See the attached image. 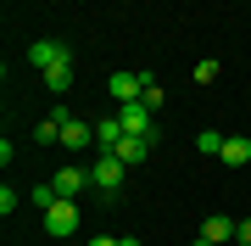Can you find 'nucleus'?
<instances>
[{
  "label": "nucleus",
  "instance_id": "obj_1",
  "mask_svg": "<svg viewBox=\"0 0 251 246\" xmlns=\"http://www.w3.org/2000/svg\"><path fill=\"white\" fill-rule=\"evenodd\" d=\"M123 163H117V157H95V163H90V185H95V191L100 196H117V191H123Z\"/></svg>",
  "mask_w": 251,
  "mask_h": 246
},
{
  "label": "nucleus",
  "instance_id": "obj_2",
  "mask_svg": "<svg viewBox=\"0 0 251 246\" xmlns=\"http://www.w3.org/2000/svg\"><path fill=\"white\" fill-rule=\"evenodd\" d=\"M117 123H123L128 135H140V140H151V146H156V123H151V107H145V101H134V107H117Z\"/></svg>",
  "mask_w": 251,
  "mask_h": 246
},
{
  "label": "nucleus",
  "instance_id": "obj_3",
  "mask_svg": "<svg viewBox=\"0 0 251 246\" xmlns=\"http://www.w3.org/2000/svg\"><path fill=\"white\" fill-rule=\"evenodd\" d=\"M28 62H34L39 73H50V67L73 62V56H67V45H62V39H34V45H28Z\"/></svg>",
  "mask_w": 251,
  "mask_h": 246
},
{
  "label": "nucleus",
  "instance_id": "obj_4",
  "mask_svg": "<svg viewBox=\"0 0 251 246\" xmlns=\"http://www.w3.org/2000/svg\"><path fill=\"white\" fill-rule=\"evenodd\" d=\"M106 90H112L117 107H134V101L145 95V79H140V73H112V79H106Z\"/></svg>",
  "mask_w": 251,
  "mask_h": 246
},
{
  "label": "nucleus",
  "instance_id": "obj_5",
  "mask_svg": "<svg viewBox=\"0 0 251 246\" xmlns=\"http://www.w3.org/2000/svg\"><path fill=\"white\" fill-rule=\"evenodd\" d=\"M45 229H50L56 241H62V235H78V207H73V201H56V207L45 213Z\"/></svg>",
  "mask_w": 251,
  "mask_h": 246
},
{
  "label": "nucleus",
  "instance_id": "obj_6",
  "mask_svg": "<svg viewBox=\"0 0 251 246\" xmlns=\"http://www.w3.org/2000/svg\"><path fill=\"white\" fill-rule=\"evenodd\" d=\"M123 140H128V129L117 123V112H112V118H100V123H95V146H100V157H112L117 146H123Z\"/></svg>",
  "mask_w": 251,
  "mask_h": 246
},
{
  "label": "nucleus",
  "instance_id": "obj_7",
  "mask_svg": "<svg viewBox=\"0 0 251 246\" xmlns=\"http://www.w3.org/2000/svg\"><path fill=\"white\" fill-rule=\"evenodd\" d=\"M50 185H56V196H62V201H73V196L84 191V185H90V168H62Z\"/></svg>",
  "mask_w": 251,
  "mask_h": 246
},
{
  "label": "nucleus",
  "instance_id": "obj_8",
  "mask_svg": "<svg viewBox=\"0 0 251 246\" xmlns=\"http://www.w3.org/2000/svg\"><path fill=\"white\" fill-rule=\"evenodd\" d=\"M62 146H67V151H84V146H95V123H78V118H67V123H62Z\"/></svg>",
  "mask_w": 251,
  "mask_h": 246
},
{
  "label": "nucleus",
  "instance_id": "obj_9",
  "mask_svg": "<svg viewBox=\"0 0 251 246\" xmlns=\"http://www.w3.org/2000/svg\"><path fill=\"white\" fill-rule=\"evenodd\" d=\"M201 241H212V246H229V241H234V219H229V213H212V219L201 224Z\"/></svg>",
  "mask_w": 251,
  "mask_h": 246
},
{
  "label": "nucleus",
  "instance_id": "obj_10",
  "mask_svg": "<svg viewBox=\"0 0 251 246\" xmlns=\"http://www.w3.org/2000/svg\"><path fill=\"white\" fill-rule=\"evenodd\" d=\"M112 157H117V163H123V168H140L145 157H151V140H140V135H128V140H123V146H117Z\"/></svg>",
  "mask_w": 251,
  "mask_h": 246
},
{
  "label": "nucleus",
  "instance_id": "obj_11",
  "mask_svg": "<svg viewBox=\"0 0 251 246\" xmlns=\"http://www.w3.org/2000/svg\"><path fill=\"white\" fill-rule=\"evenodd\" d=\"M218 163H229V168H246V163H251V140L229 135V140H224V157H218Z\"/></svg>",
  "mask_w": 251,
  "mask_h": 246
},
{
  "label": "nucleus",
  "instance_id": "obj_12",
  "mask_svg": "<svg viewBox=\"0 0 251 246\" xmlns=\"http://www.w3.org/2000/svg\"><path fill=\"white\" fill-rule=\"evenodd\" d=\"M39 79H45V90H50V95H67V90H73V62L50 67V73H39Z\"/></svg>",
  "mask_w": 251,
  "mask_h": 246
},
{
  "label": "nucleus",
  "instance_id": "obj_13",
  "mask_svg": "<svg viewBox=\"0 0 251 246\" xmlns=\"http://www.w3.org/2000/svg\"><path fill=\"white\" fill-rule=\"evenodd\" d=\"M224 140H229V135H218V129H201V135H196V151H201V157H224Z\"/></svg>",
  "mask_w": 251,
  "mask_h": 246
},
{
  "label": "nucleus",
  "instance_id": "obj_14",
  "mask_svg": "<svg viewBox=\"0 0 251 246\" xmlns=\"http://www.w3.org/2000/svg\"><path fill=\"white\" fill-rule=\"evenodd\" d=\"M28 201H34L39 213H50V207H56L62 196H56V185H34V191H28Z\"/></svg>",
  "mask_w": 251,
  "mask_h": 246
},
{
  "label": "nucleus",
  "instance_id": "obj_15",
  "mask_svg": "<svg viewBox=\"0 0 251 246\" xmlns=\"http://www.w3.org/2000/svg\"><path fill=\"white\" fill-rule=\"evenodd\" d=\"M34 140H39V146H62V123H56V118H45V123L34 129Z\"/></svg>",
  "mask_w": 251,
  "mask_h": 246
},
{
  "label": "nucleus",
  "instance_id": "obj_16",
  "mask_svg": "<svg viewBox=\"0 0 251 246\" xmlns=\"http://www.w3.org/2000/svg\"><path fill=\"white\" fill-rule=\"evenodd\" d=\"M218 79V62H196V84H212Z\"/></svg>",
  "mask_w": 251,
  "mask_h": 246
},
{
  "label": "nucleus",
  "instance_id": "obj_17",
  "mask_svg": "<svg viewBox=\"0 0 251 246\" xmlns=\"http://www.w3.org/2000/svg\"><path fill=\"white\" fill-rule=\"evenodd\" d=\"M234 241H240V246H251V219H240V224H234Z\"/></svg>",
  "mask_w": 251,
  "mask_h": 246
},
{
  "label": "nucleus",
  "instance_id": "obj_18",
  "mask_svg": "<svg viewBox=\"0 0 251 246\" xmlns=\"http://www.w3.org/2000/svg\"><path fill=\"white\" fill-rule=\"evenodd\" d=\"M84 246H123V241H112V235H90Z\"/></svg>",
  "mask_w": 251,
  "mask_h": 246
},
{
  "label": "nucleus",
  "instance_id": "obj_19",
  "mask_svg": "<svg viewBox=\"0 0 251 246\" xmlns=\"http://www.w3.org/2000/svg\"><path fill=\"white\" fill-rule=\"evenodd\" d=\"M190 246H212V241H201V235H196V241H190Z\"/></svg>",
  "mask_w": 251,
  "mask_h": 246
}]
</instances>
